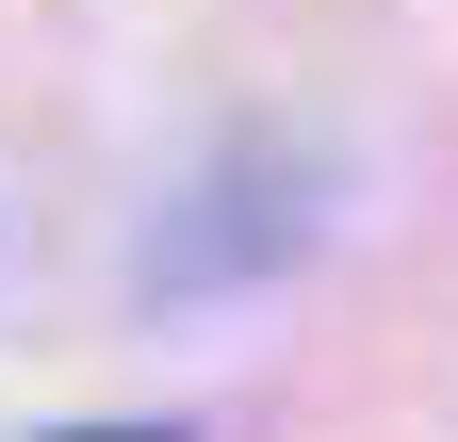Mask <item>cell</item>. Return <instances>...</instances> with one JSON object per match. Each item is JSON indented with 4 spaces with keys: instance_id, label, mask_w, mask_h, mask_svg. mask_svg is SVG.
<instances>
[{
    "instance_id": "6da1fadb",
    "label": "cell",
    "mask_w": 458,
    "mask_h": 442,
    "mask_svg": "<svg viewBox=\"0 0 458 442\" xmlns=\"http://www.w3.org/2000/svg\"><path fill=\"white\" fill-rule=\"evenodd\" d=\"M66 442H164V426H66Z\"/></svg>"
}]
</instances>
